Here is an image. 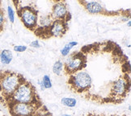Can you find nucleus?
Returning a JSON list of instances; mask_svg holds the SVG:
<instances>
[{
    "label": "nucleus",
    "mask_w": 131,
    "mask_h": 116,
    "mask_svg": "<svg viewBox=\"0 0 131 116\" xmlns=\"http://www.w3.org/2000/svg\"><path fill=\"white\" fill-rule=\"evenodd\" d=\"M5 101L7 103L21 102L37 104L42 102L37 94L36 87L26 79L16 88L11 96Z\"/></svg>",
    "instance_id": "nucleus-1"
},
{
    "label": "nucleus",
    "mask_w": 131,
    "mask_h": 116,
    "mask_svg": "<svg viewBox=\"0 0 131 116\" xmlns=\"http://www.w3.org/2000/svg\"><path fill=\"white\" fill-rule=\"evenodd\" d=\"M13 3L16 5L18 16L21 22L26 28L34 32L37 28L38 22V10L34 3H31L24 6H23L21 2H13Z\"/></svg>",
    "instance_id": "nucleus-2"
},
{
    "label": "nucleus",
    "mask_w": 131,
    "mask_h": 116,
    "mask_svg": "<svg viewBox=\"0 0 131 116\" xmlns=\"http://www.w3.org/2000/svg\"><path fill=\"white\" fill-rule=\"evenodd\" d=\"M25 78L22 75L11 71L0 72V93L4 100L8 98Z\"/></svg>",
    "instance_id": "nucleus-3"
},
{
    "label": "nucleus",
    "mask_w": 131,
    "mask_h": 116,
    "mask_svg": "<svg viewBox=\"0 0 131 116\" xmlns=\"http://www.w3.org/2000/svg\"><path fill=\"white\" fill-rule=\"evenodd\" d=\"M67 84L74 93L88 94L92 88V78L88 72L81 70L69 75Z\"/></svg>",
    "instance_id": "nucleus-4"
},
{
    "label": "nucleus",
    "mask_w": 131,
    "mask_h": 116,
    "mask_svg": "<svg viewBox=\"0 0 131 116\" xmlns=\"http://www.w3.org/2000/svg\"><path fill=\"white\" fill-rule=\"evenodd\" d=\"M7 107L12 116H41L48 110L43 103L30 104L21 102H9Z\"/></svg>",
    "instance_id": "nucleus-5"
},
{
    "label": "nucleus",
    "mask_w": 131,
    "mask_h": 116,
    "mask_svg": "<svg viewBox=\"0 0 131 116\" xmlns=\"http://www.w3.org/2000/svg\"><path fill=\"white\" fill-rule=\"evenodd\" d=\"M87 57L83 52H74L70 54L64 64L63 71L67 75L81 71L87 67Z\"/></svg>",
    "instance_id": "nucleus-6"
},
{
    "label": "nucleus",
    "mask_w": 131,
    "mask_h": 116,
    "mask_svg": "<svg viewBox=\"0 0 131 116\" xmlns=\"http://www.w3.org/2000/svg\"><path fill=\"white\" fill-rule=\"evenodd\" d=\"M49 15L53 20H63L69 23L71 19V14L69 11L68 4L66 1L54 2L51 14Z\"/></svg>",
    "instance_id": "nucleus-7"
},
{
    "label": "nucleus",
    "mask_w": 131,
    "mask_h": 116,
    "mask_svg": "<svg viewBox=\"0 0 131 116\" xmlns=\"http://www.w3.org/2000/svg\"><path fill=\"white\" fill-rule=\"evenodd\" d=\"M80 4L83 7L86 11L92 15H104V16H117L120 15L118 12L109 11L107 9H105L101 3L99 2H87V1H79Z\"/></svg>",
    "instance_id": "nucleus-8"
},
{
    "label": "nucleus",
    "mask_w": 131,
    "mask_h": 116,
    "mask_svg": "<svg viewBox=\"0 0 131 116\" xmlns=\"http://www.w3.org/2000/svg\"><path fill=\"white\" fill-rule=\"evenodd\" d=\"M13 55L12 51L8 49H4L0 53V60L3 65H8L12 62Z\"/></svg>",
    "instance_id": "nucleus-9"
},
{
    "label": "nucleus",
    "mask_w": 131,
    "mask_h": 116,
    "mask_svg": "<svg viewBox=\"0 0 131 116\" xmlns=\"http://www.w3.org/2000/svg\"><path fill=\"white\" fill-rule=\"evenodd\" d=\"M76 45H78V42H76V41H71V42L66 44L62 48V49L61 50V54L62 55V57L68 56L70 50H71L74 46H76Z\"/></svg>",
    "instance_id": "nucleus-10"
},
{
    "label": "nucleus",
    "mask_w": 131,
    "mask_h": 116,
    "mask_svg": "<svg viewBox=\"0 0 131 116\" xmlns=\"http://www.w3.org/2000/svg\"><path fill=\"white\" fill-rule=\"evenodd\" d=\"M61 102L62 103L63 106H65V107H74L75 106H76L77 104V100L74 98H62Z\"/></svg>",
    "instance_id": "nucleus-11"
},
{
    "label": "nucleus",
    "mask_w": 131,
    "mask_h": 116,
    "mask_svg": "<svg viewBox=\"0 0 131 116\" xmlns=\"http://www.w3.org/2000/svg\"><path fill=\"white\" fill-rule=\"evenodd\" d=\"M64 64L61 60H57L53 65V72L56 75H61V73L63 71Z\"/></svg>",
    "instance_id": "nucleus-12"
},
{
    "label": "nucleus",
    "mask_w": 131,
    "mask_h": 116,
    "mask_svg": "<svg viewBox=\"0 0 131 116\" xmlns=\"http://www.w3.org/2000/svg\"><path fill=\"white\" fill-rule=\"evenodd\" d=\"M41 83L43 85L45 89H50L52 87V82H51V80H50V78L49 75H45V76H43Z\"/></svg>",
    "instance_id": "nucleus-13"
},
{
    "label": "nucleus",
    "mask_w": 131,
    "mask_h": 116,
    "mask_svg": "<svg viewBox=\"0 0 131 116\" xmlns=\"http://www.w3.org/2000/svg\"><path fill=\"white\" fill-rule=\"evenodd\" d=\"M4 23H5L4 12L2 9H0V33L3 32V30L4 28Z\"/></svg>",
    "instance_id": "nucleus-14"
},
{
    "label": "nucleus",
    "mask_w": 131,
    "mask_h": 116,
    "mask_svg": "<svg viewBox=\"0 0 131 116\" xmlns=\"http://www.w3.org/2000/svg\"><path fill=\"white\" fill-rule=\"evenodd\" d=\"M7 13H8V18L11 23H14L15 21V12L11 6H8L7 7Z\"/></svg>",
    "instance_id": "nucleus-15"
},
{
    "label": "nucleus",
    "mask_w": 131,
    "mask_h": 116,
    "mask_svg": "<svg viewBox=\"0 0 131 116\" xmlns=\"http://www.w3.org/2000/svg\"><path fill=\"white\" fill-rule=\"evenodd\" d=\"M27 50V46L25 45H16L14 46V51L17 53H24Z\"/></svg>",
    "instance_id": "nucleus-16"
},
{
    "label": "nucleus",
    "mask_w": 131,
    "mask_h": 116,
    "mask_svg": "<svg viewBox=\"0 0 131 116\" xmlns=\"http://www.w3.org/2000/svg\"><path fill=\"white\" fill-rule=\"evenodd\" d=\"M30 46L32 47V48H40L41 47V44H40L39 43V40H34V41L31 42V44H30Z\"/></svg>",
    "instance_id": "nucleus-17"
},
{
    "label": "nucleus",
    "mask_w": 131,
    "mask_h": 116,
    "mask_svg": "<svg viewBox=\"0 0 131 116\" xmlns=\"http://www.w3.org/2000/svg\"><path fill=\"white\" fill-rule=\"evenodd\" d=\"M41 116H53L52 113H50L49 111H48V110H46V111H45L44 113H42L41 114Z\"/></svg>",
    "instance_id": "nucleus-18"
},
{
    "label": "nucleus",
    "mask_w": 131,
    "mask_h": 116,
    "mask_svg": "<svg viewBox=\"0 0 131 116\" xmlns=\"http://www.w3.org/2000/svg\"><path fill=\"white\" fill-rule=\"evenodd\" d=\"M84 116H103V115H100V114H96L90 113V114H88L87 115H84Z\"/></svg>",
    "instance_id": "nucleus-19"
},
{
    "label": "nucleus",
    "mask_w": 131,
    "mask_h": 116,
    "mask_svg": "<svg viewBox=\"0 0 131 116\" xmlns=\"http://www.w3.org/2000/svg\"><path fill=\"white\" fill-rule=\"evenodd\" d=\"M128 23V27H129V28H130V26H131V21H130L129 19L128 20V23Z\"/></svg>",
    "instance_id": "nucleus-20"
},
{
    "label": "nucleus",
    "mask_w": 131,
    "mask_h": 116,
    "mask_svg": "<svg viewBox=\"0 0 131 116\" xmlns=\"http://www.w3.org/2000/svg\"><path fill=\"white\" fill-rule=\"evenodd\" d=\"M62 116H71L70 114H63Z\"/></svg>",
    "instance_id": "nucleus-21"
},
{
    "label": "nucleus",
    "mask_w": 131,
    "mask_h": 116,
    "mask_svg": "<svg viewBox=\"0 0 131 116\" xmlns=\"http://www.w3.org/2000/svg\"><path fill=\"white\" fill-rule=\"evenodd\" d=\"M109 116H120V115H117V114H112V115H109Z\"/></svg>",
    "instance_id": "nucleus-22"
},
{
    "label": "nucleus",
    "mask_w": 131,
    "mask_h": 116,
    "mask_svg": "<svg viewBox=\"0 0 131 116\" xmlns=\"http://www.w3.org/2000/svg\"><path fill=\"white\" fill-rule=\"evenodd\" d=\"M1 6H2V2L0 1V9H2V8H1Z\"/></svg>",
    "instance_id": "nucleus-23"
},
{
    "label": "nucleus",
    "mask_w": 131,
    "mask_h": 116,
    "mask_svg": "<svg viewBox=\"0 0 131 116\" xmlns=\"http://www.w3.org/2000/svg\"><path fill=\"white\" fill-rule=\"evenodd\" d=\"M123 116H127V115H123Z\"/></svg>",
    "instance_id": "nucleus-24"
}]
</instances>
